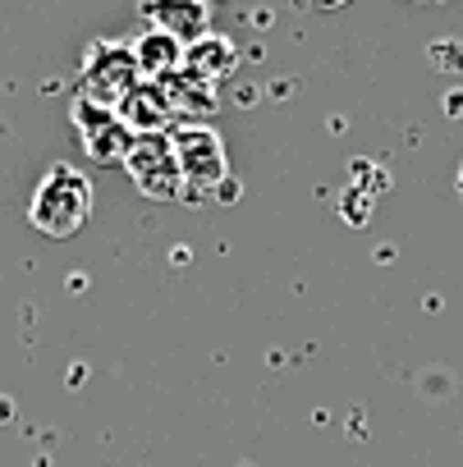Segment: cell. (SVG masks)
Masks as SVG:
<instances>
[{"mask_svg":"<svg viewBox=\"0 0 463 467\" xmlns=\"http://www.w3.org/2000/svg\"><path fill=\"white\" fill-rule=\"evenodd\" d=\"M170 142H174V161H179V174H184V197L220 192V183L229 179L220 133L206 129V124H184V129L170 133Z\"/></svg>","mask_w":463,"mask_h":467,"instance_id":"cell-3","label":"cell"},{"mask_svg":"<svg viewBox=\"0 0 463 467\" xmlns=\"http://www.w3.org/2000/svg\"><path fill=\"white\" fill-rule=\"evenodd\" d=\"M69 119H74V129L83 133V147H88V156H92L97 165L124 161V147H129L133 133H129L124 119L115 115V106H101V101H88V97L74 92V101H69Z\"/></svg>","mask_w":463,"mask_h":467,"instance_id":"cell-5","label":"cell"},{"mask_svg":"<svg viewBox=\"0 0 463 467\" xmlns=\"http://www.w3.org/2000/svg\"><path fill=\"white\" fill-rule=\"evenodd\" d=\"M129 51L138 60V74L152 78V83H161L165 74H174L184 65V42H174L170 33H156V28H147L142 37H133Z\"/></svg>","mask_w":463,"mask_h":467,"instance_id":"cell-10","label":"cell"},{"mask_svg":"<svg viewBox=\"0 0 463 467\" xmlns=\"http://www.w3.org/2000/svg\"><path fill=\"white\" fill-rule=\"evenodd\" d=\"M184 65L220 88V78H229V74L239 69V47L229 42V37H220V33H206L193 47H184Z\"/></svg>","mask_w":463,"mask_h":467,"instance_id":"cell-9","label":"cell"},{"mask_svg":"<svg viewBox=\"0 0 463 467\" xmlns=\"http://www.w3.org/2000/svg\"><path fill=\"white\" fill-rule=\"evenodd\" d=\"M202 5H206V10H211V5H216V0H202Z\"/></svg>","mask_w":463,"mask_h":467,"instance_id":"cell-12","label":"cell"},{"mask_svg":"<svg viewBox=\"0 0 463 467\" xmlns=\"http://www.w3.org/2000/svg\"><path fill=\"white\" fill-rule=\"evenodd\" d=\"M299 5H312V10H340V5H349V0H299Z\"/></svg>","mask_w":463,"mask_h":467,"instance_id":"cell-11","label":"cell"},{"mask_svg":"<svg viewBox=\"0 0 463 467\" xmlns=\"http://www.w3.org/2000/svg\"><path fill=\"white\" fill-rule=\"evenodd\" d=\"M92 215V179L79 174L74 165L56 161L42 183L33 188V202H28V220L37 234L47 239H74V234L88 224Z\"/></svg>","mask_w":463,"mask_h":467,"instance_id":"cell-1","label":"cell"},{"mask_svg":"<svg viewBox=\"0 0 463 467\" xmlns=\"http://www.w3.org/2000/svg\"><path fill=\"white\" fill-rule=\"evenodd\" d=\"M115 115L124 119V129H129V133H174V119H179V115H174V106L165 101L161 83H152V78L133 83V88L120 97Z\"/></svg>","mask_w":463,"mask_h":467,"instance_id":"cell-7","label":"cell"},{"mask_svg":"<svg viewBox=\"0 0 463 467\" xmlns=\"http://www.w3.org/2000/svg\"><path fill=\"white\" fill-rule=\"evenodd\" d=\"M133 179V188L152 202H184V174L174 161L170 133H133L120 161Z\"/></svg>","mask_w":463,"mask_h":467,"instance_id":"cell-2","label":"cell"},{"mask_svg":"<svg viewBox=\"0 0 463 467\" xmlns=\"http://www.w3.org/2000/svg\"><path fill=\"white\" fill-rule=\"evenodd\" d=\"M138 15L156 33H170L184 47H193L197 37L211 33V10L202 5V0H138Z\"/></svg>","mask_w":463,"mask_h":467,"instance_id":"cell-6","label":"cell"},{"mask_svg":"<svg viewBox=\"0 0 463 467\" xmlns=\"http://www.w3.org/2000/svg\"><path fill=\"white\" fill-rule=\"evenodd\" d=\"M161 92H165V101L174 106L179 119H206V115L220 106L216 83L202 78V74H193L188 65H179L174 74H165V78H161Z\"/></svg>","mask_w":463,"mask_h":467,"instance_id":"cell-8","label":"cell"},{"mask_svg":"<svg viewBox=\"0 0 463 467\" xmlns=\"http://www.w3.org/2000/svg\"><path fill=\"white\" fill-rule=\"evenodd\" d=\"M142 83L138 74V60L129 51V42H92L88 56H83V69H79V97L88 101H101V106H120V97Z\"/></svg>","mask_w":463,"mask_h":467,"instance_id":"cell-4","label":"cell"}]
</instances>
